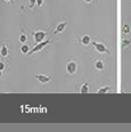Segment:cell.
Instances as JSON below:
<instances>
[{
  "instance_id": "cell-15",
  "label": "cell",
  "mask_w": 131,
  "mask_h": 132,
  "mask_svg": "<svg viewBox=\"0 0 131 132\" xmlns=\"http://www.w3.org/2000/svg\"><path fill=\"white\" fill-rule=\"evenodd\" d=\"M130 43H131V39H123V40H122V46H123V47L129 46Z\"/></svg>"
},
{
  "instance_id": "cell-21",
  "label": "cell",
  "mask_w": 131,
  "mask_h": 132,
  "mask_svg": "<svg viewBox=\"0 0 131 132\" xmlns=\"http://www.w3.org/2000/svg\"><path fill=\"white\" fill-rule=\"evenodd\" d=\"M1 75H2V71H0V78H1Z\"/></svg>"
},
{
  "instance_id": "cell-7",
  "label": "cell",
  "mask_w": 131,
  "mask_h": 132,
  "mask_svg": "<svg viewBox=\"0 0 131 132\" xmlns=\"http://www.w3.org/2000/svg\"><path fill=\"white\" fill-rule=\"evenodd\" d=\"M7 55H8V47L2 45L1 48H0V56L1 57H7Z\"/></svg>"
},
{
  "instance_id": "cell-18",
  "label": "cell",
  "mask_w": 131,
  "mask_h": 132,
  "mask_svg": "<svg viewBox=\"0 0 131 132\" xmlns=\"http://www.w3.org/2000/svg\"><path fill=\"white\" fill-rule=\"evenodd\" d=\"M43 4V0H37V5H38V6H41V5Z\"/></svg>"
},
{
  "instance_id": "cell-5",
  "label": "cell",
  "mask_w": 131,
  "mask_h": 132,
  "mask_svg": "<svg viewBox=\"0 0 131 132\" xmlns=\"http://www.w3.org/2000/svg\"><path fill=\"white\" fill-rule=\"evenodd\" d=\"M35 79H37L39 82H41V83H48V82L50 81V76L45 75V74H37V75H35Z\"/></svg>"
},
{
  "instance_id": "cell-17",
  "label": "cell",
  "mask_w": 131,
  "mask_h": 132,
  "mask_svg": "<svg viewBox=\"0 0 131 132\" xmlns=\"http://www.w3.org/2000/svg\"><path fill=\"white\" fill-rule=\"evenodd\" d=\"M5 67H6V66H5V63L4 62H0V71H4Z\"/></svg>"
},
{
  "instance_id": "cell-12",
  "label": "cell",
  "mask_w": 131,
  "mask_h": 132,
  "mask_svg": "<svg viewBox=\"0 0 131 132\" xmlns=\"http://www.w3.org/2000/svg\"><path fill=\"white\" fill-rule=\"evenodd\" d=\"M130 31H131V29H130V26L128 25V24L123 25V27H122V32H123L124 34H129Z\"/></svg>"
},
{
  "instance_id": "cell-2",
  "label": "cell",
  "mask_w": 131,
  "mask_h": 132,
  "mask_svg": "<svg viewBox=\"0 0 131 132\" xmlns=\"http://www.w3.org/2000/svg\"><path fill=\"white\" fill-rule=\"evenodd\" d=\"M46 35H47V33H46V31H43V30H38V31H35L33 33L35 45L39 43V42H42V41L46 39Z\"/></svg>"
},
{
  "instance_id": "cell-13",
  "label": "cell",
  "mask_w": 131,
  "mask_h": 132,
  "mask_svg": "<svg viewBox=\"0 0 131 132\" xmlns=\"http://www.w3.org/2000/svg\"><path fill=\"white\" fill-rule=\"evenodd\" d=\"M110 89H111V87H108V86H107V87H102L97 92H98V93H105V92H107Z\"/></svg>"
},
{
  "instance_id": "cell-19",
  "label": "cell",
  "mask_w": 131,
  "mask_h": 132,
  "mask_svg": "<svg viewBox=\"0 0 131 132\" xmlns=\"http://www.w3.org/2000/svg\"><path fill=\"white\" fill-rule=\"evenodd\" d=\"M84 2H88L89 4V2H91V0H84Z\"/></svg>"
},
{
  "instance_id": "cell-20",
  "label": "cell",
  "mask_w": 131,
  "mask_h": 132,
  "mask_svg": "<svg viewBox=\"0 0 131 132\" xmlns=\"http://www.w3.org/2000/svg\"><path fill=\"white\" fill-rule=\"evenodd\" d=\"M5 1H7V2H13V0H5Z\"/></svg>"
},
{
  "instance_id": "cell-11",
  "label": "cell",
  "mask_w": 131,
  "mask_h": 132,
  "mask_svg": "<svg viewBox=\"0 0 131 132\" xmlns=\"http://www.w3.org/2000/svg\"><path fill=\"white\" fill-rule=\"evenodd\" d=\"M81 42H82V45H89L90 43V37L89 35H83V37L81 38Z\"/></svg>"
},
{
  "instance_id": "cell-10",
  "label": "cell",
  "mask_w": 131,
  "mask_h": 132,
  "mask_svg": "<svg viewBox=\"0 0 131 132\" xmlns=\"http://www.w3.org/2000/svg\"><path fill=\"white\" fill-rule=\"evenodd\" d=\"M80 92L81 93H88L89 92V87H88V83H83L82 87L80 89Z\"/></svg>"
},
{
  "instance_id": "cell-16",
  "label": "cell",
  "mask_w": 131,
  "mask_h": 132,
  "mask_svg": "<svg viewBox=\"0 0 131 132\" xmlns=\"http://www.w3.org/2000/svg\"><path fill=\"white\" fill-rule=\"evenodd\" d=\"M35 4H37V0H29V7L31 8V9L34 7Z\"/></svg>"
},
{
  "instance_id": "cell-8",
  "label": "cell",
  "mask_w": 131,
  "mask_h": 132,
  "mask_svg": "<svg viewBox=\"0 0 131 132\" xmlns=\"http://www.w3.org/2000/svg\"><path fill=\"white\" fill-rule=\"evenodd\" d=\"M30 50H31V49H30V47H29L28 45H25V43H23V46L21 47V51H22L23 54H26V55H28Z\"/></svg>"
},
{
  "instance_id": "cell-4",
  "label": "cell",
  "mask_w": 131,
  "mask_h": 132,
  "mask_svg": "<svg viewBox=\"0 0 131 132\" xmlns=\"http://www.w3.org/2000/svg\"><path fill=\"white\" fill-rule=\"evenodd\" d=\"M78 70V64L74 62V60H70L66 65V71L69 72L70 74H74Z\"/></svg>"
},
{
  "instance_id": "cell-3",
  "label": "cell",
  "mask_w": 131,
  "mask_h": 132,
  "mask_svg": "<svg viewBox=\"0 0 131 132\" xmlns=\"http://www.w3.org/2000/svg\"><path fill=\"white\" fill-rule=\"evenodd\" d=\"M94 45H95V49H96V50H97L99 54H111V51L108 50V49L106 48V46L103 45V43H100V42H95Z\"/></svg>"
},
{
  "instance_id": "cell-1",
  "label": "cell",
  "mask_w": 131,
  "mask_h": 132,
  "mask_svg": "<svg viewBox=\"0 0 131 132\" xmlns=\"http://www.w3.org/2000/svg\"><path fill=\"white\" fill-rule=\"evenodd\" d=\"M50 43V40H43L42 42H39V43H37L33 48L31 49V50L29 51V54L28 55H31V54H34V53H38V51H40V50H42L43 48H45L47 45H49Z\"/></svg>"
},
{
  "instance_id": "cell-14",
  "label": "cell",
  "mask_w": 131,
  "mask_h": 132,
  "mask_svg": "<svg viewBox=\"0 0 131 132\" xmlns=\"http://www.w3.org/2000/svg\"><path fill=\"white\" fill-rule=\"evenodd\" d=\"M26 40H28V38H26L25 33H22V34L20 35V42H21V43H25Z\"/></svg>"
},
{
  "instance_id": "cell-6",
  "label": "cell",
  "mask_w": 131,
  "mask_h": 132,
  "mask_svg": "<svg viewBox=\"0 0 131 132\" xmlns=\"http://www.w3.org/2000/svg\"><path fill=\"white\" fill-rule=\"evenodd\" d=\"M66 24H67L66 21H64V22H62V23H59L58 25L56 26V29L54 30V33H55V34H57V33L63 32V31L65 30V27H66Z\"/></svg>"
},
{
  "instance_id": "cell-9",
  "label": "cell",
  "mask_w": 131,
  "mask_h": 132,
  "mask_svg": "<svg viewBox=\"0 0 131 132\" xmlns=\"http://www.w3.org/2000/svg\"><path fill=\"white\" fill-rule=\"evenodd\" d=\"M95 67H96V70H98V71H103V68H104V63L102 62V60H97L96 64H95Z\"/></svg>"
}]
</instances>
